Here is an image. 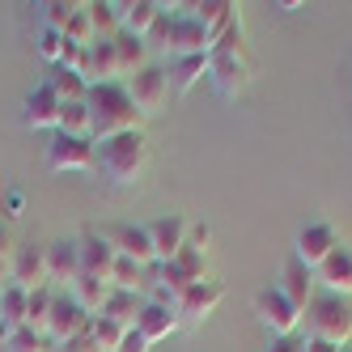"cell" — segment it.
I'll list each match as a JSON object with an SVG mask.
<instances>
[{
    "mask_svg": "<svg viewBox=\"0 0 352 352\" xmlns=\"http://www.w3.org/2000/svg\"><path fill=\"white\" fill-rule=\"evenodd\" d=\"M98 170L111 187H136L144 179L148 162H153V148H148V136L144 132H123V136H111V140H98Z\"/></svg>",
    "mask_w": 352,
    "mask_h": 352,
    "instance_id": "cell-1",
    "label": "cell"
},
{
    "mask_svg": "<svg viewBox=\"0 0 352 352\" xmlns=\"http://www.w3.org/2000/svg\"><path fill=\"white\" fill-rule=\"evenodd\" d=\"M89 123H94V144L98 140H111V136H123V132H144V115L136 111L132 94L123 89V81H111V85H89Z\"/></svg>",
    "mask_w": 352,
    "mask_h": 352,
    "instance_id": "cell-2",
    "label": "cell"
},
{
    "mask_svg": "<svg viewBox=\"0 0 352 352\" xmlns=\"http://www.w3.org/2000/svg\"><path fill=\"white\" fill-rule=\"evenodd\" d=\"M301 322H306V336H318V340L336 344V348L352 344V301L348 297L318 293L306 306V314H301Z\"/></svg>",
    "mask_w": 352,
    "mask_h": 352,
    "instance_id": "cell-3",
    "label": "cell"
},
{
    "mask_svg": "<svg viewBox=\"0 0 352 352\" xmlns=\"http://www.w3.org/2000/svg\"><path fill=\"white\" fill-rule=\"evenodd\" d=\"M208 81L221 98H242L255 81V64H250L246 47H212L208 52Z\"/></svg>",
    "mask_w": 352,
    "mask_h": 352,
    "instance_id": "cell-4",
    "label": "cell"
},
{
    "mask_svg": "<svg viewBox=\"0 0 352 352\" xmlns=\"http://www.w3.org/2000/svg\"><path fill=\"white\" fill-rule=\"evenodd\" d=\"M255 314H259V322L272 331V340H293L301 331V310L276 285L255 293Z\"/></svg>",
    "mask_w": 352,
    "mask_h": 352,
    "instance_id": "cell-5",
    "label": "cell"
},
{
    "mask_svg": "<svg viewBox=\"0 0 352 352\" xmlns=\"http://www.w3.org/2000/svg\"><path fill=\"white\" fill-rule=\"evenodd\" d=\"M123 89L132 94V102L144 119H153L162 107H166V98H170V77H166V64H144L140 72H132L128 81H123Z\"/></svg>",
    "mask_w": 352,
    "mask_h": 352,
    "instance_id": "cell-6",
    "label": "cell"
},
{
    "mask_svg": "<svg viewBox=\"0 0 352 352\" xmlns=\"http://www.w3.org/2000/svg\"><path fill=\"white\" fill-rule=\"evenodd\" d=\"M47 166H52L56 174H94L98 170V148H94V140H77V136L52 132Z\"/></svg>",
    "mask_w": 352,
    "mask_h": 352,
    "instance_id": "cell-7",
    "label": "cell"
},
{
    "mask_svg": "<svg viewBox=\"0 0 352 352\" xmlns=\"http://www.w3.org/2000/svg\"><path fill=\"white\" fill-rule=\"evenodd\" d=\"M340 246H344V242H340V230H336L331 221H310L306 230L297 234V255H293V259H297V263H306L310 272H318Z\"/></svg>",
    "mask_w": 352,
    "mask_h": 352,
    "instance_id": "cell-8",
    "label": "cell"
},
{
    "mask_svg": "<svg viewBox=\"0 0 352 352\" xmlns=\"http://www.w3.org/2000/svg\"><path fill=\"white\" fill-rule=\"evenodd\" d=\"M89 318L94 314H85L77 301H72V293L68 289H56V306H52V322H47V344H52V352L64 344V340H72V336H81L85 327H89Z\"/></svg>",
    "mask_w": 352,
    "mask_h": 352,
    "instance_id": "cell-9",
    "label": "cell"
},
{
    "mask_svg": "<svg viewBox=\"0 0 352 352\" xmlns=\"http://www.w3.org/2000/svg\"><path fill=\"white\" fill-rule=\"evenodd\" d=\"M9 285L17 289H43V285H52L47 280V246H34V242H17L13 246V263H9Z\"/></svg>",
    "mask_w": 352,
    "mask_h": 352,
    "instance_id": "cell-10",
    "label": "cell"
},
{
    "mask_svg": "<svg viewBox=\"0 0 352 352\" xmlns=\"http://www.w3.org/2000/svg\"><path fill=\"white\" fill-rule=\"evenodd\" d=\"M102 238L115 246L119 259H132L140 267H153V238H148V225H107Z\"/></svg>",
    "mask_w": 352,
    "mask_h": 352,
    "instance_id": "cell-11",
    "label": "cell"
},
{
    "mask_svg": "<svg viewBox=\"0 0 352 352\" xmlns=\"http://www.w3.org/2000/svg\"><path fill=\"white\" fill-rule=\"evenodd\" d=\"M81 276V246L77 238H60L47 246V280H52V289H72Z\"/></svg>",
    "mask_w": 352,
    "mask_h": 352,
    "instance_id": "cell-12",
    "label": "cell"
},
{
    "mask_svg": "<svg viewBox=\"0 0 352 352\" xmlns=\"http://www.w3.org/2000/svg\"><path fill=\"white\" fill-rule=\"evenodd\" d=\"M221 301H225V285L208 276V280L191 285V289L179 297V322H183V327H191V322H204V318H208V314L221 306Z\"/></svg>",
    "mask_w": 352,
    "mask_h": 352,
    "instance_id": "cell-13",
    "label": "cell"
},
{
    "mask_svg": "<svg viewBox=\"0 0 352 352\" xmlns=\"http://www.w3.org/2000/svg\"><path fill=\"white\" fill-rule=\"evenodd\" d=\"M81 246V276H98V280H107L111 285V272H115V246L102 238V230H89L77 238Z\"/></svg>",
    "mask_w": 352,
    "mask_h": 352,
    "instance_id": "cell-14",
    "label": "cell"
},
{
    "mask_svg": "<svg viewBox=\"0 0 352 352\" xmlns=\"http://www.w3.org/2000/svg\"><path fill=\"white\" fill-rule=\"evenodd\" d=\"M187 217H179V212H170V217H157L153 225H148V238H153V259L157 263H170L179 250L187 246Z\"/></svg>",
    "mask_w": 352,
    "mask_h": 352,
    "instance_id": "cell-15",
    "label": "cell"
},
{
    "mask_svg": "<svg viewBox=\"0 0 352 352\" xmlns=\"http://www.w3.org/2000/svg\"><path fill=\"white\" fill-rule=\"evenodd\" d=\"M81 77H85L89 85H111V81L123 77V68H119V56H115V43H111V38H94V43L85 47V72H81Z\"/></svg>",
    "mask_w": 352,
    "mask_h": 352,
    "instance_id": "cell-16",
    "label": "cell"
},
{
    "mask_svg": "<svg viewBox=\"0 0 352 352\" xmlns=\"http://www.w3.org/2000/svg\"><path fill=\"white\" fill-rule=\"evenodd\" d=\"M60 98H56V89L47 85V81H38L34 89H30V98H26V128L30 132H56V119H60Z\"/></svg>",
    "mask_w": 352,
    "mask_h": 352,
    "instance_id": "cell-17",
    "label": "cell"
},
{
    "mask_svg": "<svg viewBox=\"0 0 352 352\" xmlns=\"http://www.w3.org/2000/svg\"><path fill=\"white\" fill-rule=\"evenodd\" d=\"M276 289H280V293L293 301V306H297L301 314H306V306L318 297V276H314L306 263L289 259V267H285V276H280V285H276Z\"/></svg>",
    "mask_w": 352,
    "mask_h": 352,
    "instance_id": "cell-18",
    "label": "cell"
},
{
    "mask_svg": "<svg viewBox=\"0 0 352 352\" xmlns=\"http://www.w3.org/2000/svg\"><path fill=\"white\" fill-rule=\"evenodd\" d=\"M179 327H183V322H179V310H174V306H157V301H144V310H140V318H136V331H140L148 344L170 340Z\"/></svg>",
    "mask_w": 352,
    "mask_h": 352,
    "instance_id": "cell-19",
    "label": "cell"
},
{
    "mask_svg": "<svg viewBox=\"0 0 352 352\" xmlns=\"http://www.w3.org/2000/svg\"><path fill=\"white\" fill-rule=\"evenodd\" d=\"M318 285H322V293L352 297V250L348 246H340L336 255L318 267Z\"/></svg>",
    "mask_w": 352,
    "mask_h": 352,
    "instance_id": "cell-20",
    "label": "cell"
},
{
    "mask_svg": "<svg viewBox=\"0 0 352 352\" xmlns=\"http://www.w3.org/2000/svg\"><path fill=\"white\" fill-rule=\"evenodd\" d=\"M26 301H30L26 289H17V285L0 289V340L17 336L21 327H26Z\"/></svg>",
    "mask_w": 352,
    "mask_h": 352,
    "instance_id": "cell-21",
    "label": "cell"
},
{
    "mask_svg": "<svg viewBox=\"0 0 352 352\" xmlns=\"http://www.w3.org/2000/svg\"><path fill=\"white\" fill-rule=\"evenodd\" d=\"M191 13H195V21H199V26H204L208 30V38L217 43L225 30H234L238 26V9L234 5H225V0H208V5H191Z\"/></svg>",
    "mask_w": 352,
    "mask_h": 352,
    "instance_id": "cell-22",
    "label": "cell"
},
{
    "mask_svg": "<svg viewBox=\"0 0 352 352\" xmlns=\"http://www.w3.org/2000/svg\"><path fill=\"white\" fill-rule=\"evenodd\" d=\"M166 77L174 94H191L199 81L208 77V56H183V60H170L166 64Z\"/></svg>",
    "mask_w": 352,
    "mask_h": 352,
    "instance_id": "cell-23",
    "label": "cell"
},
{
    "mask_svg": "<svg viewBox=\"0 0 352 352\" xmlns=\"http://www.w3.org/2000/svg\"><path fill=\"white\" fill-rule=\"evenodd\" d=\"M157 17H162V5H157V0H128V5H119L123 30L136 34V38H148V30L157 26Z\"/></svg>",
    "mask_w": 352,
    "mask_h": 352,
    "instance_id": "cell-24",
    "label": "cell"
},
{
    "mask_svg": "<svg viewBox=\"0 0 352 352\" xmlns=\"http://www.w3.org/2000/svg\"><path fill=\"white\" fill-rule=\"evenodd\" d=\"M140 310H144V297H140V293H119V289H111L98 314H102V318H111V322H119L123 331H132V327H136V318H140Z\"/></svg>",
    "mask_w": 352,
    "mask_h": 352,
    "instance_id": "cell-25",
    "label": "cell"
},
{
    "mask_svg": "<svg viewBox=\"0 0 352 352\" xmlns=\"http://www.w3.org/2000/svg\"><path fill=\"white\" fill-rule=\"evenodd\" d=\"M111 43H115V56H119V68H123V81H128L132 72H140L144 64H153V60H148V43H144V38L119 30Z\"/></svg>",
    "mask_w": 352,
    "mask_h": 352,
    "instance_id": "cell-26",
    "label": "cell"
},
{
    "mask_svg": "<svg viewBox=\"0 0 352 352\" xmlns=\"http://www.w3.org/2000/svg\"><path fill=\"white\" fill-rule=\"evenodd\" d=\"M47 85L56 89L60 102H85V98H89V81L81 77V72H68V68H60V64L47 72Z\"/></svg>",
    "mask_w": 352,
    "mask_h": 352,
    "instance_id": "cell-27",
    "label": "cell"
},
{
    "mask_svg": "<svg viewBox=\"0 0 352 352\" xmlns=\"http://www.w3.org/2000/svg\"><path fill=\"white\" fill-rule=\"evenodd\" d=\"M60 136H77V140H94V123H89V107L85 102H64L60 119H56Z\"/></svg>",
    "mask_w": 352,
    "mask_h": 352,
    "instance_id": "cell-28",
    "label": "cell"
},
{
    "mask_svg": "<svg viewBox=\"0 0 352 352\" xmlns=\"http://www.w3.org/2000/svg\"><path fill=\"white\" fill-rule=\"evenodd\" d=\"M85 13H89L94 38H115V34L123 30V21H119V5H115V0H89Z\"/></svg>",
    "mask_w": 352,
    "mask_h": 352,
    "instance_id": "cell-29",
    "label": "cell"
},
{
    "mask_svg": "<svg viewBox=\"0 0 352 352\" xmlns=\"http://www.w3.org/2000/svg\"><path fill=\"white\" fill-rule=\"evenodd\" d=\"M68 293H72V301H77L85 314H98V310H102V301H107V293H111V285L98 280V276H77V285H72Z\"/></svg>",
    "mask_w": 352,
    "mask_h": 352,
    "instance_id": "cell-30",
    "label": "cell"
},
{
    "mask_svg": "<svg viewBox=\"0 0 352 352\" xmlns=\"http://www.w3.org/2000/svg\"><path fill=\"white\" fill-rule=\"evenodd\" d=\"M52 306H56V289L52 285H43V289H34L30 293V301H26V327L30 331H47V322H52Z\"/></svg>",
    "mask_w": 352,
    "mask_h": 352,
    "instance_id": "cell-31",
    "label": "cell"
},
{
    "mask_svg": "<svg viewBox=\"0 0 352 352\" xmlns=\"http://www.w3.org/2000/svg\"><path fill=\"white\" fill-rule=\"evenodd\" d=\"M170 263L183 272V280H187V285L208 280V255H204V250H195V246H183V250H179V255H174Z\"/></svg>",
    "mask_w": 352,
    "mask_h": 352,
    "instance_id": "cell-32",
    "label": "cell"
},
{
    "mask_svg": "<svg viewBox=\"0 0 352 352\" xmlns=\"http://www.w3.org/2000/svg\"><path fill=\"white\" fill-rule=\"evenodd\" d=\"M89 336L98 340V348H102V352H115L128 331H123L119 322H111V318H102V314H94V318H89Z\"/></svg>",
    "mask_w": 352,
    "mask_h": 352,
    "instance_id": "cell-33",
    "label": "cell"
},
{
    "mask_svg": "<svg viewBox=\"0 0 352 352\" xmlns=\"http://www.w3.org/2000/svg\"><path fill=\"white\" fill-rule=\"evenodd\" d=\"M0 348H5V352H52V344H47V336L30 331V327H21L17 336L0 340Z\"/></svg>",
    "mask_w": 352,
    "mask_h": 352,
    "instance_id": "cell-34",
    "label": "cell"
},
{
    "mask_svg": "<svg viewBox=\"0 0 352 352\" xmlns=\"http://www.w3.org/2000/svg\"><path fill=\"white\" fill-rule=\"evenodd\" d=\"M72 13H77V0H52V5H43V30H60L64 34Z\"/></svg>",
    "mask_w": 352,
    "mask_h": 352,
    "instance_id": "cell-35",
    "label": "cell"
},
{
    "mask_svg": "<svg viewBox=\"0 0 352 352\" xmlns=\"http://www.w3.org/2000/svg\"><path fill=\"white\" fill-rule=\"evenodd\" d=\"M64 38H68V43H77V47H89V43H94V26H89V13H85V5H77V13L68 17Z\"/></svg>",
    "mask_w": 352,
    "mask_h": 352,
    "instance_id": "cell-36",
    "label": "cell"
},
{
    "mask_svg": "<svg viewBox=\"0 0 352 352\" xmlns=\"http://www.w3.org/2000/svg\"><path fill=\"white\" fill-rule=\"evenodd\" d=\"M38 56L56 68L60 56H64V34H60V30H43V34H38Z\"/></svg>",
    "mask_w": 352,
    "mask_h": 352,
    "instance_id": "cell-37",
    "label": "cell"
},
{
    "mask_svg": "<svg viewBox=\"0 0 352 352\" xmlns=\"http://www.w3.org/2000/svg\"><path fill=\"white\" fill-rule=\"evenodd\" d=\"M187 246H195V250H204V255H208V246H212V230H208L204 221H191V225H187Z\"/></svg>",
    "mask_w": 352,
    "mask_h": 352,
    "instance_id": "cell-38",
    "label": "cell"
},
{
    "mask_svg": "<svg viewBox=\"0 0 352 352\" xmlns=\"http://www.w3.org/2000/svg\"><path fill=\"white\" fill-rule=\"evenodd\" d=\"M56 352H102V348H98V340L89 336V327H85V331L81 336H72V340H64Z\"/></svg>",
    "mask_w": 352,
    "mask_h": 352,
    "instance_id": "cell-39",
    "label": "cell"
},
{
    "mask_svg": "<svg viewBox=\"0 0 352 352\" xmlns=\"http://www.w3.org/2000/svg\"><path fill=\"white\" fill-rule=\"evenodd\" d=\"M5 217H9V221H21V217H26V195H21V191H5Z\"/></svg>",
    "mask_w": 352,
    "mask_h": 352,
    "instance_id": "cell-40",
    "label": "cell"
},
{
    "mask_svg": "<svg viewBox=\"0 0 352 352\" xmlns=\"http://www.w3.org/2000/svg\"><path fill=\"white\" fill-rule=\"evenodd\" d=\"M148 348H153V344H148V340H144V336L136 331V327H132V331L123 336V344H119L115 352H148Z\"/></svg>",
    "mask_w": 352,
    "mask_h": 352,
    "instance_id": "cell-41",
    "label": "cell"
},
{
    "mask_svg": "<svg viewBox=\"0 0 352 352\" xmlns=\"http://www.w3.org/2000/svg\"><path fill=\"white\" fill-rule=\"evenodd\" d=\"M13 238H9V230H5V225H0V267H9L13 263Z\"/></svg>",
    "mask_w": 352,
    "mask_h": 352,
    "instance_id": "cell-42",
    "label": "cell"
},
{
    "mask_svg": "<svg viewBox=\"0 0 352 352\" xmlns=\"http://www.w3.org/2000/svg\"><path fill=\"white\" fill-rule=\"evenodd\" d=\"M301 352H344V348L327 344V340H318V336H306V340H301Z\"/></svg>",
    "mask_w": 352,
    "mask_h": 352,
    "instance_id": "cell-43",
    "label": "cell"
},
{
    "mask_svg": "<svg viewBox=\"0 0 352 352\" xmlns=\"http://www.w3.org/2000/svg\"><path fill=\"white\" fill-rule=\"evenodd\" d=\"M267 352H301V340H297V336H293V340H272Z\"/></svg>",
    "mask_w": 352,
    "mask_h": 352,
    "instance_id": "cell-44",
    "label": "cell"
}]
</instances>
